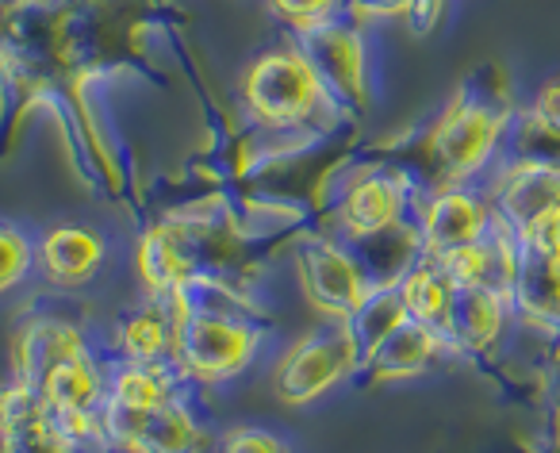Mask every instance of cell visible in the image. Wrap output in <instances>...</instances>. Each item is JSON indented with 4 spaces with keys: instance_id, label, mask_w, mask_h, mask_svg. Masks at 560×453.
<instances>
[{
    "instance_id": "25",
    "label": "cell",
    "mask_w": 560,
    "mask_h": 453,
    "mask_svg": "<svg viewBox=\"0 0 560 453\" xmlns=\"http://www.w3.org/2000/svg\"><path fill=\"white\" fill-rule=\"evenodd\" d=\"M503 158H529V162L560 165V131L545 124L529 104L526 108H514Z\"/></svg>"
},
{
    "instance_id": "20",
    "label": "cell",
    "mask_w": 560,
    "mask_h": 453,
    "mask_svg": "<svg viewBox=\"0 0 560 453\" xmlns=\"http://www.w3.org/2000/svg\"><path fill=\"white\" fill-rule=\"evenodd\" d=\"M514 323L537 330L560 350V262L526 254L511 292Z\"/></svg>"
},
{
    "instance_id": "16",
    "label": "cell",
    "mask_w": 560,
    "mask_h": 453,
    "mask_svg": "<svg viewBox=\"0 0 560 453\" xmlns=\"http://www.w3.org/2000/svg\"><path fill=\"white\" fill-rule=\"evenodd\" d=\"M442 358H453L442 330L427 327L419 320H407L399 330H392L381 346L365 358V381L373 384H404L430 373Z\"/></svg>"
},
{
    "instance_id": "13",
    "label": "cell",
    "mask_w": 560,
    "mask_h": 453,
    "mask_svg": "<svg viewBox=\"0 0 560 453\" xmlns=\"http://www.w3.org/2000/svg\"><path fill=\"white\" fill-rule=\"evenodd\" d=\"M85 350H93V346H89L85 330L73 320H62V315H27L16 327V335H12V381L39 388L43 376L58 361Z\"/></svg>"
},
{
    "instance_id": "17",
    "label": "cell",
    "mask_w": 560,
    "mask_h": 453,
    "mask_svg": "<svg viewBox=\"0 0 560 453\" xmlns=\"http://www.w3.org/2000/svg\"><path fill=\"white\" fill-rule=\"evenodd\" d=\"M104 262H108V243L93 226L62 223L39 239V277L55 289H81L101 274Z\"/></svg>"
},
{
    "instance_id": "28",
    "label": "cell",
    "mask_w": 560,
    "mask_h": 453,
    "mask_svg": "<svg viewBox=\"0 0 560 453\" xmlns=\"http://www.w3.org/2000/svg\"><path fill=\"white\" fill-rule=\"evenodd\" d=\"M269 9L277 20L289 24V35L319 27L323 20L342 16V0H269Z\"/></svg>"
},
{
    "instance_id": "15",
    "label": "cell",
    "mask_w": 560,
    "mask_h": 453,
    "mask_svg": "<svg viewBox=\"0 0 560 453\" xmlns=\"http://www.w3.org/2000/svg\"><path fill=\"white\" fill-rule=\"evenodd\" d=\"M491 204L503 219L514 226L526 223L529 216L560 204V165L552 162H529V158H503L488 181Z\"/></svg>"
},
{
    "instance_id": "32",
    "label": "cell",
    "mask_w": 560,
    "mask_h": 453,
    "mask_svg": "<svg viewBox=\"0 0 560 453\" xmlns=\"http://www.w3.org/2000/svg\"><path fill=\"white\" fill-rule=\"evenodd\" d=\"M549 396H552V407H557V415H560V350H557L552 369H549Z\"/></svg>"
},
{
    "instance_id": "5",
    "label": "cell",
    "mask_w": 560,
    "mask_h": 453,
    "mask_svg": "<svg viewBox=\"0 0 560 453\" xmlns=\"http://www.w3.org/2000/svg\"><path fill=\"white\" fill-rule=\"evenodd\" d=\"M292 274L319 320H350L373 292L353 246L342 235H307L292 251Z\"/></svg>"
},
{
    "instance_id": "8",
    "label": "cell",
    "mask_w": 560,
    "mask_h": 453,
    "mask_svg": "<svg viewBox=\"0 0 560 453\" xmlns=\"http://www.w3.org/2000/svg\"><path fill=\"white\" fill-rule=\"evenodd\" d=\"M422 188L396 165H369L346 181L342 196L335 204V231L342 239H365L376 231L404 223L415 216V200Z\"/></svg>"
},
{
    "instance_id": "26",
    "label": "cell",
    "mask_w": 560,
    "mask_h": 453,
    "mask_svg": "<svg viewBox=\"0 0 560 453\" xmlns=\"http://www.w3.org/2000/svg\"><path fill=\"white\" fill-rule=\"evenodd\" d=\"M32 274H39V239H27L20 226L0 231V289L16 292Z\"/></svg>"
},
{
    "instance_id": "22",
    "label": "cell",
    "mask_w": 560,
    "mask_h": 453,
    "mask_svg": "<svg viewBox=\"0 0 560 453\" xmlns=\"http://www.w3.org/2000/svg\"><path fill=\"white\" fill-rule=\"evenodd\" d=\"M173 342H177V315L170 300H150L127 312L116 327V361L131 365H173Z\"/></svg>"
},
{
    "instance_id": "9",
    "label": "cell",
    "mask_w": 560,
    "mask_h": 453,
    "mask_svg": "<svg viewBox=\"0 0 560 453\" xmlns=\"http://www.w3.org/2000/svg\"><path fill=\"white\" fill-rule=\"evenodd\" d=\"M495 216L499 211L483 185H430L415 200V223L427 239V254L434 258L480 243Z\"/></svg>"
},
{
    "instance_id": "29",
    "label": "cell",
    "mask_w": 560,
    "mask_h": 453,
    "mask_svg": "<svg viewBox=\"0 0 560 453\" xmlns=\"http://www.w3.org/2000/svg\"><path fill=\"white\" fill-rule=\"evenodd\" d=\"M215 453H292V445L265 427H234L215 442Z\"/></svg>"
},
{
    "instance_id": "4",
    "label": "cell",
    "mask_w": 560,
    "mask_h": 453,
    "mask_svg": "<svg viewBox=\"0 0 560 453\" xmlns=\"http://www.w3.org/2000/svg\"><path fill=\"white\" fill-rule=\"evenodd\" d=\"M365 373V353L350 320H323V327L300 335L272 365V396L284 407H312Z\"/></svg>"
},
{
    "instance_id": "23",
    "label": "cell",
    "mask_w": 560,
    "mask_h": 453,
    "mask_svg": "<svg viewBox=\"0 0 560 453\" xmlns=\"http://www.w3.org/2000/svg\"><path fill=\"white\" fill-rule=\"evenodd\" d=\"M399 297H404L411 320L427 323V327H434L445 335L453 297H457V281H453V274L442 266V258L427 254V258H422L419 266L399 281Z\"/></svg>"
},
{
    "instance_id": "30",
    "label": "cell",
    "mask_w": 560,
    "mask_h": 453,
    "mask_svg": "<svg viewBox=\"0 0 560 453\" xmlns=\"http://www.w3.org/2000/svg\"><path fill=\"white\" fill-rule=\"evenodd\" d=\"M419 0H342V16L358 27L388 24V20H407Z\"/></svg>"
},
{
    "instance_id": "3",
    "label": "cell",
    "mask_w": 560,
    "mask_h": 453,
    "mask_svg": "<svg viewBox=\"0 0 560 453\" xmlns=\"http://www.w3.org/2000/svg\"><path fill=\"white\" fill-rule=\"evenodd\" d=\"M173 307V304H170ZM177 342H173V369L192 388H219L238 381L257 361L265 346V330L257 315L238 312H177Z\"/></svg>"
},
{
    "instance_id": "1",
    "label": "cell",
    "mask_w": 560,
    "mask_h": 453,
    "mask_svg": "<svg viewBox=\"0 0 560 453\" xmlns=\"http://www.w3.org/2000/svg\"><path fill=\"white\" fill-rule=\"evenodd\" d=\"M514 104L483 93L480 81H468L430 124L422 150L434 170V185H483L503 162L506 131Z\"/></svg>"
},
{
    "instance_id": "10",
    "label": "cell",
    "mask_w": 560,
    "mask_h": 453,
    "mask_svg": "<svg viewBox=\"0 0 560 453\" xmlns=\"http://www.w3.org/2000/svg\"><path fill=\"white\" fill-rule=\"evenodd\" d=\"M104 450L116 453H215L208 427L196 415L188 392L162 407L124 419H104Z\"/></svg>"
},
{
    "instance_id": "24",
    "label": "cell",
    "mask_w": 560,
    "mask_h": 453,
    "mask_svg": "<svg viewBox=\"0 0 560 453\" xmlns=\"http://www.w3.org/2000/svg\"><path fill=\"white\" fill-rule=\"evenodd\" d=\"M407 320H411V312H407L399 289H373L365 297V304L350 315V327H353V338H358L361 353L369 358V353H373L392 330L404 327Z\"/></svg>"
},
{
    "instance_id": "18",
    "label": "cell",
    "mask_w": 560,
    "mask_h": 453,
    "mask_svg": "<svg viewBox=\"0 0 560 453\" xmlns=\"http://www.w3.org/2000/svg\"><path fill=\"white\" fill-rule=\"evenodd\" d=\"M135 277L150 300H173L177 289L196 274V262L188 254V243L173 219L150 223L135 243Z\"/></svg>"
},
{
    "instance_id": "21",
    "label": "cell",
    "mask_w": 560,
    "mask_h": 453,
    "mask_svg": "<svg viewBox=\"0 0 560 453\" xmlns=\"http://www.w3.org/2000/svg\"><path fill=\"white\" fill-rule=\"evenodd\" d=\"M188 392L180 373L173 365H131V361H116L108 365V407L104 419H124V415H139L150 407H162Z\"/></svg>"
},
{
    "instance_id": "12",
    "label": "cell",
    "mask_w": 560,
    "mask_h": 453,
    "mask_svg": "<svg viewBox=\"0 0 560 453\" xmlns=\"http://www.w3.org/2000/svg\"><path fill=\"white\" fill-rule=\"evenodd\" d=\"M506 327H518L511 297L483 289V284H457L450 323H445V342H450L453 358H491L503 342Z\"/></svg>"
},
{
    "instance_id": "6",
    "label": "cell",
    "mask_w": 560,
    "mask_h": 453,
    "mask_svg": "<svg viewBox=\"0 0 560 453\" xmlns=\"http://www.w3.org/2000/svg\"><path fill=\"white\" fill-rule=\"evenodd\" d=\"M365 27L353 20L335 16L319 27L296 32V47L307 55L312 70L319 73L323 93L338 116H365L369 108V55H365Z\"/></svg>"
},
{
    "instance_id": "11",
    "label": "cell",
    "mask_w": 560,
    "mask_h": 453,
    "mask_svg": "<svg viewBox=\"0 0 560 453\" xmlns=\"http://www.w3.org/2000/svg\"><path fill=\"white\" fill-rule=\"evenodd\" d=\"M0 453H85V445L58 422L24 381H9L0 396Z\"/></svg>"
},
{
    "instance_id": "19",
    "label": "cell",
    "mask_w": 560,
    "mask_h": 453,
    "mask_svg": "<svg viewBox=\"0 0 560 453\" xmlns=\"http://www.w3.org/2000/svg\"><path fill=\"white\" fill-rule=\"evenodd\" d=\"M346 243H350V239H346ZM350 246H353V254H358L361 269H365L373 289H399V281L427 258V239H422L415 216L388 226V231L353 239Z\"/></svg>"
},
{
    "instance_id": "33",
    "label": "cell",
    "mask_w": 560,
    "mask_h": 453,
    "mask_svg": "<svg viewBox=\"0 0 560 453\" xmlns=\"http://www.w3.org/2000/svg\"><path fill=\"white\" fill-rule=\"evenodd\" d=\"M545 453H560V434L552 438V445H549V450H545Z\"/></svg>"
},
{
    "instance_id": "14",
    "label": "cell",
    "mask_w": 560,
    "mask_h": 453,
    "mask_svg": "<svg viewBox=\"0 0 560 453\" xmlns=\"http://www.w3.org/2000/svg\"><path fill=\"white\" fill-rule=\"evenodd\" d=\"M522 258H526V254H522L514 223L495 216V223H491V231L480 243L445 254L442 266L450 269L457 284H483V289H495V292H503V297H511L514 281H518Z\"/></svg>"
},
{
    "instance_id": "7",
    "label": "cell",
    "mask_w": 560,
    "mask_h": 453,
    "mask_svg": "<svg viewBox=\"0 0 560 453\" xmlns=\"http://www.w3.org/2000/svg\"><path fill=\"white\" fill-rule=\"evenodd\" d=\"M66 430L85 450H104V407H108V365L93 350L58 361L35 388Z\"/></svg>"
},
{
    "instance_id": "31",
    "label": "cell",
    "mask_w": 560,
    "mask_h": 453,
    "mask_svg": "<svg viewBox=\"0 0 560 453\" xmlns=\"http://www.w3.org/2000/svg\"><path fill=\"white\" fill-rule=\"evenodd\" d=\"M529 108H534L545 124L560 131V78H545L541 85L534 89V96H529Z\"/></svg>"
},
{
    "instance_id": "2",
    "label": "cell",
    "mask_w": 560,
    "mask_h": 453,
    "mask_svg": "<svg viewBox=\"0 0 560 453\" xmlns=\"http://www.w3.org/2000/svg\"><path fill=\"white\" fill-rule=\"evenodd\" d=\"M242 108L254 119L261 131L284 135V131H312L323 116H338L330 108L327 93H323L319 73L312 70L307 55L296 47V39L289 35V43L277 50H265L249 62V70L242 73Z\"/></svg>"
},
{
    "instance_id": "27",
    "label": "cell",
    "mask_w": 560,
    "mask_h": 453,
    "mask_svg": "<svg viewBox=\"0 0 560 453\" xmlns=\"http://www.w3.org/2000/svg\"><path fill=\"white\" fill-rule=\"evenodd\" d=\"M518 231L522 254H534L545 262H560V204L557 208H545L537 216H529L526 223L514 226Z\"/></svg>"
}]
</instances>
